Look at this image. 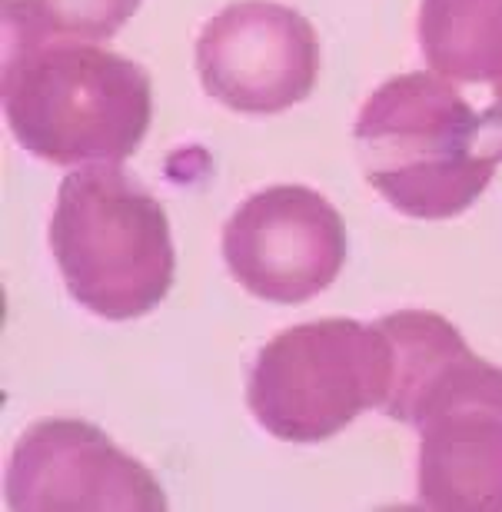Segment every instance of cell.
<instances>
[{
    "instance_id": "obj_1",
    "label": "cell",
    "mask_w": 502,
    "mask_h": 512,
    "mask_svg": "<svg viewBox=\"0 0 502 512\" xmlns=\"http://www.w3.org/2000/svg\"><path fill=\"white\" fill-rule=\"evenodd\" d=\"M4 114L20 147L40 160L117 163L147 137L153 84L143 67L94 40H17L4 54Z\"/></svg>"
},
{
    "instance_id": "obj_2",
    "label": "cell",
    "mask_w": 502,
    "mask_h": 512,
    "mask_svg": "<svg viewBox=\"0 0 502 512\" xmlns=\"http://www.w3.org/2000/svg\"><path fill=\"white\" fill-rule=\"evenodd\" d=\"M366 180L399 213L446 220L469 210L493 180L483 120L436 74L386 80L356 120Z\"/></svg>"
},
{
    "instance_id": "obj_3",
    "label": "cell",
    "mask_w": 502,
    "mask_h": 512,
    "mask_svg": "<svg viewBox=\"0 0 502 512\" xmlns=\"http://www.w3.org/2000/svg\"><path fill=\"white\" fill-rule=\"evenodd\" d=\"M50 247L70 296L107 320L160 306L177 270L167 213L114 163H94L60 183Z\"/></svg>"
},
{
    "instance_id": "obj_4",
    "label": "cell",
    "mask_w": 502,
    "mask_h": 512,
    "mask_svg": "<svg viewBox=\"0 0 502 512\" xmlns=\"http://www.w3.org/2000/svg\"><path fill=\"white\" fill-rule=\"evenodd\" d=\"M393 386V343L379 326L316 320L273 336L250 373V409L286 443H323Z\"/></svg>"
},
{
    "instance_id": "obj_5",
    "label": "cell",
    "mask_w": 502,
    "mask_h": 512,
    "mask_svg": "<svg viewBox=\"0 0 502 512\" xmlns=\"http://www.w3.org/2000/svg\"><path fill=\"white\" fill-rule=\"evenodd\" d=\"M419 499L429 509L502 512V370L466 350L413 409Z\"/></svg>"
},
{
    "instance_id": "obj_6",
    "label": "cell",
    "mask_w": 502,
    "mask_h": 512,
    "mask_svg": "<svg viewBox=\"0 0 502 512\" xmlns=\"http://www.w3.org/2000/svg\"><path fill=\"white\" fill-rule=\"evenodd\" d=\"M200 84L237 114H283L313 94L320 40L313 24L273 0H240L203 27Z\"/></svg>"
},
{
    "instance_id": "obj_7",
    "label": "cell",
    "mask_w": 502,
    "mask_h": 512,
    "mask_svg": "<svg viewBox=\"0 0 502 512\" xmlns=\"http://www.w3.org/2000/svg\"><path fill=\"white\" fill-rule=\"evenodd\" d=\"M223 256L243 290L270 303L323 293L346 263V223L323 193L270 187L250 197L223 230Z\"/></svg>"
},
{
    "instance_id": "obj_8",
    "label": "cell",
    "mask_w": 502,
    "mask_h": 512,
    "mask_svg": "<svg viewBox=\"0 0 502 512\" xmlns=\"http://www.w3.org/2000/svg\"><path fill=\"white\" fill-rule=\"evenodd\" d=\"M10 509H167L143 463L80 419L30 426L7 466Z\"/></svg>"
},
{
    "instance_id": "obj_9",
    "label": "cell",
    "mask_w": 502,
    "mask_h": 512,
    "mask_svg": "<svg viewBox=\"0 0 502 512\" xmlns=\"http://www.w3.org/2000/svg\"><path fill=\"white\" fill-rule=\"evenodd\" d=\"M419 40L436 74L466 84L502 80V0H423Z\"/></svg>"
},
{
    "instance_id": "obj_10",
    "label": "cell",
    "mask_w": 502,
    "mask_h": 512,
    "mask_svg": "<svg viewBox=\"0 0 502 512\" xmlns=\"http://www.w3.org/2000/svg\"><path fill=\"white\" fill-rule=\"evenodd\" d=\"M379 326H383L389 343H393V386H389L383 409L386 416L409 423L426 386L449 363L459 360L469 346L453 323H446L443 316L426 310H403L383 316Z\"/></svg>"
},
{
    "instance_id": "obj_11",
    "label": "cell",
    "mask_w": 502,
    "mask_h": 512,
    "mask_svg": "<svg viewBox=\"0 0 502 512\" xmlns=\"http://www.w3.org/2000/svg\"><path fill=\"white\" fill-rule=\"evenodd\" d=\"M140 0H4L7 44L40 37L107 40L137 14Z\"/></svg>"
},
{
    "instance_id": "obj_12",
    "label": "cell",
    "mask_w": 502,
    "mask_h": 512,
    "mask_svg": "<svg viewBox=\"0 0 502 512\" xmlns=\"http://www.w3.org/2000/svg\"><path fill=\"white\" fill-rule=\"evenodd\" d=\"M493 94H496L493 107L479 117L483 120V150L489 153V157L502 160V80L493 84Z\"/></svg>"
}]
</instances>
